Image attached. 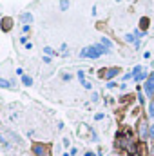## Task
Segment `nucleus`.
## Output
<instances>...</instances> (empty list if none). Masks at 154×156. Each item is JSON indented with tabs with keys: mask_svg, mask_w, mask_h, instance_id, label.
<instances>
[{
	"mask_svg": "<svg viewBox=\"0 0 154 156\" xmlns=\"http://www.w3.org/2000/svg\"><path fill=\"white\" fill-rule=\"evenodd\" d=\"M118 73H120V69H118V67H113V69L105 71V78H114Z\"/></svg>",
	"mask_w": 154,
	"mask_h": 156,
	"instance_id": "6",
	"label": "nucleus"
},
{
	"mask_svg": "<svg viewBox=\"0 0 154 156\" xmlns=\"http://www.w3.org/2000/svg\"><path fill=\"white\" fill-rule=\"evenodd\" d=\"M132 76H134V80L138 82V80H143V78L147 76V73L143 71V67H140V66H138V67H134V71H132Z\"/></svg>",
	"mask_w": 154,
	"mask_h": 156,
	"instance_id": "3",
	"label": "nucleus"
},
{
	"mask_svg": "<svg viewBox=\"0 0 154 156\" xmlns=\"http://www.w3.org/2000/svg\"><path fill=\"white\" fill-rule=\"evenodd\" d=\"M9 85H11V82H7V80L0 78V87H9Z\"/></svg>",
	"mask_w": 154,
	"mask_h": 156,
	"instance_id": "12",
	"label": "nucleus"
},
{
	"mask_svg": "<svg viewBox=\"0 0 154 156\" xmlns=\"http://www.w3.org/2000/svg\"><path fill=\"white\" fill-rule=\"evenodd\" d=\"M134 37H136V38H142V37H143V31H138V29H136V31H134Z\"/></svg>",
	"mask_w": 154,
	"mask_h": 156,
	"instance_id": "15",
	"label": "nucleus"
},
{
	"mask_svg": "<svg viewBox=\"0 0 154 156\" xmlns=\"http://www.w3.org/2000/svg\"><path fill=\"white\" fill-rule=\"evenodd\" d=\"M116 2H120V0H116Z\"/></svg>",
	"mask_w": 154,
	"mask_h": 156,
	"instance_id": "22",
	"label": "nucleus"
},
{
	"mask_svg": "<svg viewBox=\"0 0 154 156\" xmlns=\"http://www.w3.org/2000/svg\"><path fill=\"white\" fill-rule=\"evenodd\" d=\"M147 26H149V18H142V27L145 29Z\"/></svg>",
	"mask_w": 154,
	"mask_h": 156,
	"instance_id": "14",
	"label": "nucleus"
},
{
	"mask_svg": "<svg viewBox=\"0 0 154 156\" xmlns=\"http://www.w3.org/2000/svg\"><path fill=\"white\" fill-rule=\"evenodd\" d=\"M105 53H109V49H107L105 45L96 44V45L85 47V49L80 53V56H82V58H98V56H102V55H105Z\"/></svg>",
	"mask_w": 154,
	"mask_h": 156,
	"instance_id": "1",
	"label": "nucleus"
},
{
	"mask_svg": "<svg viewBox=\"0 0 154 156\" xmlns=\"http://www.w3.org/2000/svg\"><path fill=\"white\" fill-rule=\"evenodd\" d=\"M140 136H142V138H145V136H147V125H145V122H142V123H140Z\"/></svg>",
	"mask_w": 154,
	"mask_h": 156,
	"instance_id": "7",
	"label": "nucleus"
},
{
	"mask_svg": "<svg viewBox=\"0 0 154 156\" xmlns=\"http://www.w3.org/2000/svg\"><path fill=\"white\" fill-rule=\"evenodd\" d=\"M149 136H151V138H154V125L149 129Z\"/></svg>",
	"mask_w": 154,
	"mask_h": 156,
	"instance_id": "19",
	"label": "nucleus"
},
{
	"mask_svg": "<svg viewBox=\"0 0 154 156\" xmlns=\"http://www.w3.org/2000/svg\"><path fill=\"white\" fill-rule=\"evenodd\" d=\"M85 156H96V154H94V153H87Z\"/></svg>",
	"mask_w": 154,
	"mask_h": 156,
	"instance_id": "21",
	"label": "nucleus"
},
{
	"mask_svg": "<svg viewBox=\"0 0 154 156\" xmlns=\"http://www.w3.org/2000/svg\"><path fill=\"white\" fill-rule=\"evenodd\" d=\"M102 44H103V45H105V47L111 51V47H113V42H111L109 38H105V37H103V38H102Z\"/></svg>",
	"mask_w": 154,
	"mask_h": 156,
	"instance_id": "9",
	"label": "nucleus"
},
{
	"mask_svg": "<svg viewBox=\"0 0 154 156\" xmlns=\"http://www.w3.org/2000/svg\"><path fill=\"white\" fill-rule=\"evenodd\" d=\"M33 153L38 156H45V149H44L42 144H37V145H33Z\"/></svg>",
	"mask_w": 154,
	"mask_h": 156,
	"instance_id": "5",
	"label": "nucleus"
},
{
	"mask_svg": "<svg viewBox=\"0 0 154 156\" xmlns=\"http://www.w3.org/2000/svg\"><path fill=\"white\" fill-rule=\"evenodd\" d=\"M31 20H33V15H31V13H24V15H22V22H24V24H29Z\"/></svg>",
	"mask_w": 154,
	"mask_h": 156,
	"instance_id": "8",
	"label": "nucleus"
},
{
	"mask_svg": "<svg viewBox=\"0 0 154 156\" xmlns=\"http://www.w3.org/2000/svg\"><path fill=\"white\" fill-rule=\"evenodd\" d=\"M22 82H24L26 85H33V80H31V76H22Z\"/></svg>",
	"mask_w": 154,
	"mask_h": 156,
	"instance_id": "10",
	"label": "nucleus"
},
{
	"mask_svg": "<svg viewBox=\"0 0 154 156\" xmlns=\"http://www.w3.org/2000/svg\"><path fill=\"white\" fill-rule=\"evenodd\" d=\"M107 87H109V89H113V87H116V83H114V82H109V83H107Z\"/></svg>",
	"mask_w": 154,
	"mask_h": 156,
	"instance_id": "20",
	"label": "nucleus"
},
{
	"mask_svg": "<svg viewBox=\"0 0 154 156\" xmlns=\"http://www.w3.org/2000/svg\"><path fill=\"white\" fill-rule=\"evenodd\" d=\"M145 93H147L149 96H152V94H154V73L149 76L147 83H145Z\"/></svg>",
	"mask_w": 154,
	"mask_h": 156,
	"instance_id": "2",
	"label": "nucleus"
},
{
	"mask_svg": "<svg viewBox=\"0 0 154 156\" xmlns=\"http://www.w3.org/2000/svg\"><path fill=\"white\" fill-rule=\"evenodd\" d=\"M149 115L154 118V102H151V104H149Z\"/></svg>",
	"mask_w": 154,
	"mask_h": 156,
	"instance_id": "13",
	"label": "nucleus"
},
{
	"mask_svg": "<svg viewBox=\"0 0 154 156\" xmlns=\"http://www.w3.org/2000/svg\"><path fill=\"white\" fill-rule=\"evenodd\" d=\"M78 78H80V82H82V83L85 82V80H83V71H80V73H78Z\"/></svg>",
	"mask_w": 154,
	"mask_h": 156,
	"instance_id": "18",
	"label": "nucleus"
},
{
	"mask_svg": "<svg viewBox=\"0 0 154 156\" xmlns=\"http://www.w3.org/2000/svg\"><path fill=\"white\" fill-rule=\"evenodd\" d=\"M125 40L127 42H134V35H125Z\"/></svg>",
	"mask_w": 154,
	"mask_h": 156,
	"instance_id": "16",
	"label": "nucleus"
},
{
	"mask_svg": "<svg viewBox=\"0 0 154 156\" xmlns=\"http://www.w3.org/2000/svg\"><path fill=\"white\" fill-rule=\"evenodd\" d=\"M44 51H45V55H47V56H49V55H53V49H51V47H45Z\"/></svg>",
	"mask_w": 154,
	"mask_h": 156,
	"instance_id": "17",
	"label": "nucleus"
},
{
	"mask_svg": "<svg viewBox=\"0 0 154 156\" xmlns=\"http://www.w3.org/2000/svg\"><path fill=\"white\" fill-rule=\"evenodd\" d=\"M11 27H13V20H11L9 16L2 18V29H4V31H9Z\"/></svg>",
	"mask_w": 154,
	"mask_h": 156,
	"instance_id": "4",
	"label": "nucleus"
},
{
	"mask_svg": "<svg viewBox=\"0 0 154 156\" xmlns=\"http://www.w3.org/2000/svg\"><path fill=\"white\" fill-rule=\"evenodd\" d=\"M67 7H69V2H67V0H62V2H60V9H62V11H65Z\"/></svg>",
	"mask_w": 154,
	"mask_h": 156,
	"instance_id": "11",
	"label": "nucleus"
}]
</instances>
